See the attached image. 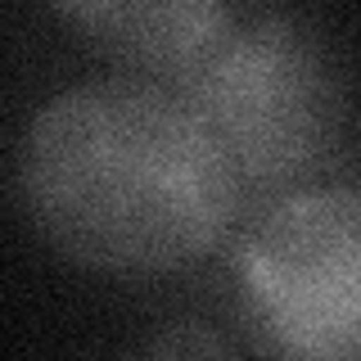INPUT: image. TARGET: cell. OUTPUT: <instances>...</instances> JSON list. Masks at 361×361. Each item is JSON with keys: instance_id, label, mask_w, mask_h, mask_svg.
<instances>
[{"instance_id": "6da1fadb", "label": "cell", "mask_w": 361, "mask_h": 361, "mask_svg": "<svg viewBox=\"0 0 361 361\" xmlns=\"http://www.w3.org/2000/svg\"><path fill=\"white\" fill-rule=\"evenodd\" d=\"M14 195L54 253L122 276L208 257L248 199L208 122L158 77L86 82L41 104L14 145Z\"/></svg>"}, {"instance_id": "7a4b0ae2", "label": "cell", "mask_w": 361, "mask_h": 361, "mask_svg": "<svg viewBox=\"0 0 361 361\" xmlns=\"http://www.w3.org/2000/svg\"><path fill=\"white\" fill-rule=\"evenodd\" d=\"M176 86L235 163L244 195H289L343 149L348 90L321 41L289 18L226 27Z\"/></svg>"}, {"instance_id": "3957f363", "label": "cell", "mask_w": 361, "mask_h": 361, "mask_svg": "<svg viewBox=\"0 0 361 361\" xmlns=\"http://www.w3.org/2000/svg\"><path fill=\"white\" fill-rule=\"evenodd\" d=\"M235 276L267 348L361 361V185L280 195L244 235Z\"/></svg>"}, {"instance_id": "277c9868", "label": "cell", "mask_w": 361, "mask_h": 361, "mask_svg": "<svg viewBox=\"0 0 361 361\" xmlns=\"http://www.w3.org/2000/svg\"><path fill=\"white\" fill-rule=\"evenodd\" d=\"M63 23L140 77L172 82L231 27L226 0H45Z\"/></svg>"}, {"instance_id": "5b68a950", "label": "cell", "mask_w": 361, "mask_h": 361, "mask_svg": "<svg viewBox=\"0 0 361 361\" xmlns=\"http://www.w3.org/2000/svg\"><path fill=\"white\" fill-rule=\"evenodd\" d=\"M154 353H221L217 338H163L154 343Z\"/></svg>"}]
</instances>
